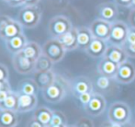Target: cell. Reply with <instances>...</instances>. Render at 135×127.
<instances>
[{
    "instance_id": "7402d4cb",
    "label": "cell",
    "mask_w": 135,
    "mask_h": 127,
    "mask_svg": "<svg viewBox=\"0 0 135 127\" xmlns=\"http://www.w3.org/2000/svg\"><path fill=\"white\" fill-rule=\"evenodd\" d=\"M94 39L89 27L81 26L77 28V41H78V48L85 51L88 47L92 40Z\"/></svg>"
},
{
    "instance_id": "83f0119b",
    "label": "cell",
    "mask_w": 135,
    "mask_h": 127,
    "mask_svg": "<svg viewBox=\"0 0 135 127\" xmlns=\"http://www.w3.org/2000/svg\"><path fill=\"white\" fill-rule=\"evenodd\" d=\"M51 125H68L65 114L61 111H54Z\"/></svg>"
},
{
    "instance_id": "8d00e7d4",
    "label": "cell",
    "mask_w": 135,
    "mask_h": 127,
    "mask_svg": "<svg viewBox=\"0 0 135 127\" xmlns=\"http://www.w3.org/2000/svg\"><path fill=\"white\" fill-rule=\"evenodd\" d=\"M128 22L131 27L135 28V8L131 9L130 14H129L128 17Z\"/></svg>"
},
{
    "instance_id": "1f68e13d",
    "label": "cell",
    "mask_w": 135,
    "mask_h": 127,
    "mask_svg": "<svg viewBox=\"0 0 135 127\" xmlns=\"http://www.w3.org/2000/svg\"><path fill=\"white\" fill-rule=\"evenodd\" d=\"M123 49L126 52L128 57L135 58V43H125L123 45Z\"/></svg>"
},
{
    "instance_id": "277c9868",
    "label": "cell",
    "mask_w": 135,
    "mask_h": 127,
    "mask_svg": "<svg viewBox=\"0 0 135 127\" xmlns=\"http://www.w3.org/2000/svg\"><path fill=\"white\" fill-rule=\"evenodd\" d=\"M23 29L18 20L7 15H0V39L4 41L24 33Z\"/></svg>"
},
{
    "instance_id": "44dd1931",
    "label": "cell",
    "mask_w": 135,
    "mask_h": 127,
    "mask_svg": "<svg viewBox=\"0 0 135 127\" xmlns=\"http://www.w3.org/2000/svg\"><path fill=\"white\" fill-rule=\"evenodd\" d=\"M18 123V111L0 109V127H17Z\"/></svg>"
},
{
    "instance_id": "d590c367",
    "label": "cell",
    "mask_w": 135,
    "mask_h": 127,
    "mask_svg": "<svg viewBox=\"0 0 135 127\" xmlns=\"http://www.w3.org/2000/svg\"><path fill=\"white\" fill-rule=\"evenodd\" d=\"M26 127H45V126L43 125L41 122H39L37 119H35L34 117H32V118L28 122Z\"/></svg>"
},
{
    "instance_id": "bcb514c9",
    "label": "cell",
    "mask_w": 135,
    "mask_h": 127,
    "mask_svg": "<svg viewBox=\"0 0 135 127\" xmlns=\"http://www.w3.org/2000/svg\"><path fill=\"white\" fill-rule=\"evenodd\" d=\"M100 127H104V126H102V125H101V126H100Z\"/></svg>"
},
{
    "instance_id": "e0dca14e",
    "label": "cell",
    "mask_w": 135,
    "mask_h": 127,
    "mask_svg": "<svg viewBox=\"0 0 135 127\" xmlns=\"http://www.w3.org/2000/svg\"><path fill=\"white\" fill-rule=\"evenodd\" d=\"M57 39L62 44L66 52H71L78 49V41H77V28L73 27L68 32L62 34Z\"/></svg>"
},
{
    "instance_id": "4dcf8cb0",
    "label": "cell",
    "mask_w": 135,
    "mask_h": 127,
    "mask_svg": "<svg viewBox=\"0 0 135 127\" xmlns=\"http://www.w3.org/2000/svg\"><path fill=\"white\" fill-rule=\"evenodd\" d=\"M9 79V71L6 64L0 63V81H8Z\"/></svg>"
},
{
    "instance_id": "d6986e66",
    "label": "cell",
    "mask_w": 135,
    "mask_h": 127,
    "mask_svg": "<svg viewBox=\"0 0 135 127\" xmlns=\"http://www.w3.org/2000/svg\"><path fill=\"white\" fill-rule=\"evenodd\" d=\"M118 68H119V64L113 63L105 57H102L98 64V72L99 73V75L112 79L115 78Z\"/></svg>"
},
{
    "instance_id": "f35d334b",
    "label": "cell",
    "mask_w": 135,
    "mask_h": 127,
    "mask_svg": "<svg viewBox=\"0 0 135 127\" xmlns=\"http://www.w3.org/2000/svg\"><path fill=\"white\" fill-rule=\"evenodd\" d=\"M11 90H2V91H0V106H1V104L6 100V98H7V96L9 95V93H10Z\"/></svg>"
},
{
    "instance_id": "836d02e7",
    "label": "cell",
    "mask_w": 135,
    "mask_h": 127,
    "mask_svg": "<svg viewBox=\"0 0 135 127\" xmlns=\"http://www.w3.org/2000/svg\"><path fill=\"white\" fill-rule=\"evenodd\" d=\"M6 4L13 7H21L25 5V0H7Z\"/></svg>"
},
{
    "instance_id": "b9f144b4",
    "label": "cell",
    "mask_w": 135,
    "mask_h": 127,
    "mask_svg": "<svg viewBox=\"0 0 135 127\" xmlns=\"http://www.w3.org/2000/svg\"><path fill=\"white\" fill-rule=\"evenodd\" d=\"M131 9H134L135 8V0H132V5H131Z\"/></svg>"
},
{
    "instance_id": "d4e9b609",
    "label": "cell",
    "mask_w": 135,
    "mask_h": 127,
    "mask_svg": "<svg viewBox=\"0 0 135 127\" xmlns=\"http://www.w3.org/2000/svg\"><path fill=\"white\" fill-rule=\"evenodd\" d=\"M52 112L54 111L51 110L50 108L41 106L35 110L33 117L37 119L39 122H41L45 127H49L51 125V122H52Z\"/></svg>"
},
{
    "instance_id": "ab89813d",
    "label": "cell",
    "mask_w": 135,
    "mask_h": 127,
    "mask_svg": "<svg viewBox=\"0 0 135 127\" xmlns=\"http://www.w3.org/2000/svg\"><path fill=\"white\" fill-rule=\"evenodd\" d=\"M6 90H12L10 87V84H9V81H6V82L0 81V91Z\"/></svg>"
},
{
    "instance_id": "3957f363",
    "label": "cell",
    "mask_w": 135,
    "mask_h": 127,
    "mask_svg": "<svg viewBox=\"0 0 135 127\" xmlns=\"http://www.w3.org/2000/svg\"><path fill=\"white\" fill-rule=\"evenodd\" d=\"M108 118L111 123L126 125L132 119V110L126 102L115 101L108 108Z\"/></svg>"
},
{
    "instance_id": "5b68a950",
    "label": "cell",
    "mask_w": 135,
    "mask_h": 127,
    "mask_svg": "<svg viewBox=\"0 0 135 127\" xmlns=\"http://www.w3.org/2000/svg\"><path fill=\"white\" fill-rule=\"evenodd\" d=\"M73 24L70 18L64 15H57L52 18L48 24V32L51 38H59L73 29Z\"/></svg>"
},
{
    "instance_id": "8fae6325",
    "label": "cell",
    "mask_w": 135,
    "mask_h": 127,
    "mask_svg": "<svg viewBox=\"0 0 135 127\" xmlns=\"http://www.w3.org/2000/svg\"><path fill=\"white\" fill-rule=\"evenodd\" d=\"M12 64L14 69L21 75H28L35 72V62L26 57L22 52L13 55Z\"/></svg>"
},
{
    "instance_id": "603a6c76",
    "label": "cell",
    "mask_w": 135,
    "mask_h": 127,
    "mask_svg": "<svg viewBox=\"0 0 135 127\" xmlns=\"http://www.w3.org/2000/svg\"><path fill=\"white\" fill-rule=\"evenodd\" d=\"M39 90V88L33 78H25L21 80L18 83L17 88L18 94L25 95H37Z\"/></svg>"
},
{
    "instance_id": "74e56055",
    "label": "cell",
    "mask_w": 135,
    "mask_h": 127,
    "mask_svg": "<svg viewBox=\"0 0 135 127\" xmlns=\"http://www.w3.org/2000/svg\"><path fill=\"white\" fill-rule=\"evenodd\" d=\"M116 4L119 7H130L132 5V0H114Z\"/></svg>"
},
{
    "instance_id": "d6a6232c",
    "label": "cell",
    "mask_w": 135,
    "mask_h": 127,
    "mask_svg": "<svg viewBox=\"0 0 135 127\" xmlns=\"http://www.w3.org/2000/svg\"><path fill=\"white\" fill-rule=\"evenodd\" d=\"M93 92H85V93H83V94H81V95H79L76 98L79 100V102H80L82 105L85 106L90 101L91 98H92V96H93Z\"/></svg>"
},
{
    "instance_id": "7bdbcfd3",
    "label": "cell",
    "mask_w": 135,
    "mask_h": 127,
    "mask_svg": "<svg viewBox=\"0 0 135 127\" xmlns=\"http://www.w3.org/2000/svg\"><path fill=\"white\" fill-rule=\"evenodd\" d=\"M68 125H50L49 127H67Z\"/></svg>"
},
{
    "instance_id": "60d3db41",
    "label": "cell",
    "mask_w": 135,
    "mask_h": 127,
    "mask_svg": "<svg viewBox=\"0 0 135 127\" xmlns=\"http://www.w3.org/2000/svg\"><path fill=\"white\" fill-rule=\"evenodd\" d=\"M41 0H25V5L24 6H36L39 5Z\"/></svg>"
},
{
    "instance_id": "ee69618b",
    "label": "cell",
    "mask_w": 135,
    "mask_h": 127,
    "mask_svg": "<svg viewBox=\"0 0 135 127\" xmlns=\"http://www.w3.org/2000/svg\"><path fill=\"white\" fill-rule=\"evenodd\" d=\"M67 127H76V126H75V124H74V125H68Z\"/></svg>"
},
{
    "instance_id": "4316f807",
    "label": "cell",
    "mask_w": 135,
    "mask_h": 127,
    "mask_svg": "<svg viewBox=\"0 0 135 127\" xmlns=\"http://www.w3.org/2000/svg\"><path fill=\"white\" fill-rule=\"evenodd\" d=\"M54 63L44 54H41L35 62V72H45L52 70Z\"/></svg>"
},
{
    "instance_id": "ac0fdd59",
    "label": "cell",
    "mask_w": 135,
    "mask_h": 127,
    "mask_svg": "<svg viewBox=\"0 0 135 127\" xmlns=\"http://www.w3.org/2000/svg\"><path fill=\"white\" fill-rule=\"evenodd\" d=\"M28 43V41L26 35L24 33H22L16 36V37H13L11 39L5 41V45L7 50L14 55V54L21 52Z\"/></svg>"
},
{
    "instance_id": "2e32d148",
    "label": "cell",
    "mask_w": 135,
    "mask_h": 127,
    "mask_svg": "<svg viewBox=\"0 0 135 127\" xmlns=\"http://www.w3.org/2000/svg\"><path fill=\"white\" fill-rule=\"evenodd\" d=\"M33 79L35 80L39 90H43L50 87L55 81L57 76L52 70L45 72H34Z\"/></svg>"
},
{
    "instance_id": "4fadbf2b",
    "label": "cell",
    "mask_w": 135,
    "mask_h": 127,
    "mask_svg": "<svg viewBox=\"0 0 135 127\" xmlns=\"http://www.w3.org/2000/svg\"><path fill=\"white\" fill-rule=\"evenodd\" d=\"M70 85V90L72 94L77 98L79 95L85 92H93L94 91V87L93 83L87 77L85 76H80L75 78H74L71 82L69 83Z\"/></svg>"
},
{
    "instance_id": "5bb4252c",
    "label": "cell",
    "mask_w": 135,
    "mask_h": 127,
    "mask_svg": "<svg viewBox=\"0 0 135 127\" xmlns=\"http://www.w3.org/2000/svg\"><path fill=\"white\" fill-rule=\"evenodd\" d=\"M103 57L107 58V59L112 61L113 63L119 64V65L128 60V55H127L123 47L113 44L108 45Z\"/></svg>"
},
{
    "instance_id": "484cf974",
    "label": "cell",
    "mask_w": 135,
    "mask_h": 127,
    "mask_svg": "<svg viewBox=\"0 0 135 127\" xmlns=\"http://www.w3.org/2000/svg\"><path fill=\"white\" fill-rule=\"evenodd\" d=\"M18 96H20V94L18 93V91L11 90L9 95L6 98V100L1 104L0 109L10 110V111H18Z\"/></svg>"
},
{
    "instance_id": "52a82bcc",
    "label": "cell",
    "mask_w": 135,
    "mask_h": 127,
    "mask_svg": "<svg viewBox=\"0 0 135 127\" xmlns=\"http://www.w3.org/2000/svg\"><path fill=\"white\" fill-rule=\"evenodd\" d=\"M130 30L129 25L122 20H116L111 23V31L108 39L110 44L121 46L125 44L127 41V36Z\"/></svg>"
},
{
    "instance_id": "8992f818",
    "label": "cell",
    "mask_w": 135,
    "mask_h": 127,
    "mask_svg": "<svg viewBox=\"0 0 135 127\" xmlns=\"http://www.w3.org/2000/svg\"><path fill=\"white\" fill-rule=\"evenodd\" d=\"M41 49L42 54L50 58L54 64L62 61L66 54V50L56 38H51L47 40L41 46Z\"/></svg>"
},
{
    "instance_id": "9c48e42d",
    "label": "cell",
    "mask_w": 135,
    "mask_h": 127,
    "mask_svg": "<svg viewBox=\"0 0 135 127\" xmlns=\"http://www.w3.org/2000/svg\"><path fill=\"white\" fill-rule=\"evenodd\" d=\"M116 82L119 84H131L135 80V65L133 63L127 60L120 64L118 68L117 74L114 78Z\"/></svg>"
},
{
    "instance_id": "e575fe53",
    "label": "cell",
    "mask_w": 135,
    "mask_h": 127,
    "mask_svg": "<svg viewBox=\"0 0 135 127\" xmlns=\"http://www.w3.org/2000/svg\"><path fill=\"white\" fill-rule=\"evenodd\" d=\"M126 43H135V28L130 27V30H129V32H128V36H127Z\"/></svg>"
},
{
    "instance_id": "f6af8a7d",
    "label": "cell",
    "mask_w": 135,
    "mask_h": 127,
    "mask_svg": "<svg viewBox=\"0 0 135 127\" xmlns=\"http://www.w3.org/2000/svg\"><path fill=\"white\" fill-rule=\"evenodd\" d=\"M3 1H4V2H5V3H6V2H7V0H3Z\"/></svg>"
},
{
    "instance_id": "6da1fadb",
    "label": "cell",
    "mask_w": 135,
    "mask_h": 127,
    "mask_svg": "<svg viewBox=\"0 0 135 127\" xmlns=\"http://www.w3.org/2000/svg\"><path fill=\"white\" fill-rule=\"evenodd\" d=\"M70 85L64 77L57 76L56 79L50 87L41 90V95L45 101L55 104L61 102L67 95V88Z\"/></svg>"
},
{
    "instance_id": "cb8c5ba5",
    "label": "cell",
    "mask_w": 135,
    "mask_h": 127,
    "mask_svg": "<svg viewBox=\"0 0 135 127\" xmlns=\"http://www.w3.org/2000/svg\"><path fill=\"white\" fill-rule=\"evenodd\" d=\"M21 52L28 59L36 62L38 58L42 54V49L41 45L36 41H28Z\"/></svg>"
},
{
    "instance_id": "ba28073f",
    "label": "cell",
    "mask_w": 135,
    "mask_h": 127,
    "mask_svg": "<svg viewBox=\"0 0 135 127\" xmlns=\"http://www.w3.org/2000/svg\"><path fill=\"white\" fill-rule=\"evenodd\" d=\"M107 108V100L105 97L98 92H93L90 101L84 106L85 112L91 117H97L101 115Z\"/></svg>"
},
{
    "instance_id": "7c38bea8",
    "label": "cell",
    "mask_w": 135,
    "mask_h": 127,
    "mask_svg": "<svg viewBox=\"0 0 135 127\" xmlns=\"http://www.w3.org/2000/svg\"><path fill=\"white\" fill-rule=\"evenodd\" d=\"M89 29L94 38L108 41L110 36V31H111V23L98 18L91 22Z\"/></svg>"
},
{
    "instance_id": "7a4b0ae2",
    "label": "cell",
    "mask_w": 135,
    "mask_h": 127,
    "mask_svg": "<svg viewBox=\"0 0 135 127\" xmlns=\"http://www.w3.org/2000/svg\"><path fill=\"white\" fill-rule=\"evenodd\" d=\"M42 18V9L36 6H23L20 7L18 13V18L23 28L33 29L37 27Z\"/></svg>"
},
{
    "instance_id": "ffe728a7",
    "label": "cell",
    "mask_w": 135,
    "mask_h": 127,
    "mask_svg": "<svg viewBox=\"0 0 135 127\" xmlns=\"http://www.w3.org/2000/svg\"><path fill=\"white\" fill-rule=\"evenodd\" d=\"M37 95H25L20 94L18 96V112H28L37 109Z\"/></svg>"
},
{
    "instance_id": "9a60e30c",
    "label": "cell",
    "mask_w": 135,
    "mask_h": 127,
    "mask_svg": "<svg viewBox=\"0 0 135 127\" xmlns=\"http://www.w3.org/2000/svg\"><path fill=\"white\" fill-rule=\"evenodd\" d=\"M108 46V44L107 41L94 38L90 43V44L88 45V47L85 50V52L86 53L87 55H89L92 58H100L104 56Z\"/></svg>"
},
{
    "instance_id": "f546056e",
    "label": "cell",
    "mask_w": 135,
    "mask_h": 127,
    "mask_svg": "<svg viewBox=\"0 0 135 127\" xmlns=\"http://www.w3.org/2000/svg\"><path fill=\"white\" fill-rule=\"evenodd\" d=\"M75 125L76 127H94V123L90 118L83 117L75 123Z\"/></svg>"
},
{
    "instance_id": "f1b7e54d",
    "label": "cell",
    "mask_w": 135,
    "mask_h": 127,
    "mask_svg": "<svg viewBox=\"0 0 135 127\" xmlns=\"http://www.w3.org/2000/svg\"><path fill=\"white\" fill-rule=\"evenodd\" d=\"M111 80L112 78L104 77V76H99L96 80V85L98 90L105 91V90H108L110 88V86H111Z\"/></svg>"
},
{
    "instance_id": "30bf717a",
    "label": "cell",
    "mask_w": 135,
    "mask_h": 127,
    "mask_svg": "<svg viewBox=\"0 0 135 127\" xmlns=\"http://www.w3.org/2000/svg\"><path fill=\"white\" fill-rule=\"evenodd\" d=\"M119 6L112 1H107L101 3L97 7V14L98 18L108 21L110 23L116 21L119 15Z\"/></svg>"
}]
</instances>
